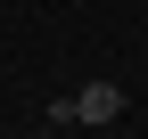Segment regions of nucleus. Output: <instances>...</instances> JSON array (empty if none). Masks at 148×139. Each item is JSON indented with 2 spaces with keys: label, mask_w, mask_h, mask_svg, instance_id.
Returning a JSON list of instances; mask_svg holds the SVG:
<instances>
[{
  "label": "nucleus",
  "mask_w": 148,
  "mask_h": 139,
  "mask_svg": "<svg viewBox=\"0 0 148 139\" xmlns=\"http://www.w3.org/2000/svg\"><path fill=\"white\" fill-rule=\"evenodd\" d=\"M74 115H82V123H115V115H123V82H82Z\"/></svg>",
  "instance_id": "nucleus-1"
},
{
  "label": "nucleus",
  "mask_w": 148,
  "mask_h": 139,
  "mask_svg": "<svg viewBox=\"0 0 148 139\" xmlns=\"http://www.w3.org/2000/svg\"><path fill=\"white\" fill-rule=\"evenodd\" d=\"M41 139H58V123H49V131H41Z\"/></svg>",
  "instance_id": "nucleus-2"
}]
</instances>
